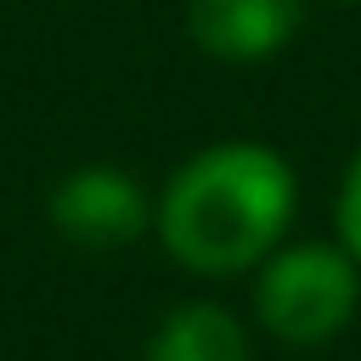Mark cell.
Here are the masks:
<instances>
[{
	"instance_id": "1",
	"label": "cell",
	"mask_w": 361,
	"mask_h": 361,
	"mask_svg": "<svg viewBox=\"0 0 361 361\" xmlns=\"http://www.w3.org/2000/svg\"><path fill=\"white\" fill-rule=\"evenodd\" d=\"M293 214V169L254 141H226L197 152L164 192L158 231L164 248L203 271L231 276L248 271Z\"/></svg>"
},
{
	"instance_id": "2",
	"label": "cell",
	"mask_w": 361,
	"mask_h": 361,
	"mask_svg": "<svg viewBox=\"0 0 361 361\" xmlns=\"http://www.w3.org/2000/svg\"><path fill=\"white\" fill-rule=\"evenodd\" d=\"M355 265L338 248L305 243L265 265L259 276V316L288 344H322L333 338L355 310Z\"/></svg>"
},
{
	"instance_id": "3",
	"label": "cell",
	"mask_w": 361,
	"mask_h": 361,
	"mask_svg": "<svg viewBox=\"0 0 361 361\" xmlns=\"http://www.w3.org/2000/svg\"><path fill=\"white\" fill-rule=\"evenodd\" d=\"M51 220L62 226V237L90 243V248H118L147 226V197L130 175L118 169H79L56 186L51 197Z\"/></svg>"
},
{
	"instance_id": "4",
	"label": "cell",
	"mask_w": 361,
	"mask_h": 361,
	"mask_svg": "<svg viewBox=\"0 0 361 361\" xmlns=\"http://www.w3.org/2000/svg\"><path fill=\"white\" fill-rule=\"evenodd\" d=\"M192 39L220 62H254L293 39L299 0H186Z\"/></svg>"
},
{
	"instance_id": "5",
	"label": "cell",
	"mask_w": 361,
	"mask_h": 361,
	"mask_svg": "<svg viewBox=\"0 0 361 361\" xmlns=\"http://www.w3.org/2000/svg\"><path fill=\"white\" fill-rule=\"evenodd\" d=\"M147 361H248V338L220 305H186L158 327Z\"/></svg>"
},
{
	"instance_id": "6",
	"label": "cell",
	"mask_w": 361,
	"mask_h": 361,
	"mask_svg": "<svg viewBox=\"0 0 361 361\" xmlns=\"http://www.w3.org/2000/svg\"><path fill=\"white\" fill-rule=\"evenodd\" d=\"M338 231H344V248L361 259V152L344 175V192H338Z\"/></svg>"
}]
</instances>
